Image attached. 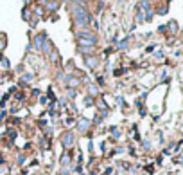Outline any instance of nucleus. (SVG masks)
<instances>
[{"label": "nucleus", "mask_w": 183, "mask_h": 175, "mask_svg": "<svg viewBox=\"0 0 183 175\" xmlns=\"http://www.w3.org/2000/svg\"><path fill=\"white\" fill-rule=\"evenodd\" d=\"M97 44V36H90V38H79L77 40V45L81 47H93Z\"/></svg>", "instance_id": "nucleus-1"}, {"label": "nucleus", "mask_w": 183, "mask_h": 175, "mask_svg": "<svg viewBox=\"0 0 183 175\" xmlns=\"http://www.w3.org/2000/svg\"><path fill=\"white\" fill-rule=\"evenodd\" d=\"M63 146L65 148H70L72 145H74V141H75V137H74V134H70V132H67V134H65V136H63Z\"/></svg>", "instance_id": "nucleus-2"}, {"label": "nucleus", "mask_w": 183, "mask_h": 175, "mask_svg": "<svg viewBox=\"0 0 183 175\" xmlns=\"http://www.w3.org/2000/svg\"><path fill=\"white\" fill-rule=\"evenodd\" d=\"M45 40H47V36L45 34H38L36 38H34V49H38V51H41V47H43V44H45Z\"/></svg>", "instance_id": "nucleus-3"}, {"label": "nucleus", "mask_w": 183, "mask_h": 175, "mask_svg": "<svg viewBox=\"0 0 183 175\" xmlns=\"http://www.w3.org/2000/svg\"><path fill=\"white\" fill-rule=\"evenodd\" d=\"M84 61H86V65H88L90 69H95L97 65H99V58L97 56H84Z\"/></svg>", "instance_id": "nucleus-4"}, {"label": "nucleus", "mask_w": 183, "mask_h": 175, "mask_svg": "<svg viewBox=\"0 0 183 175\" xmlns=\"http://www.w3.org/2000/svg\"><path fill=\"white\" fill-rule=\"evenodd\" d=\"M45 9H47V11H58V9H59V2H58V0H49V2L45 4Z\"/></svg>", "instance_id": "nucleus-5"}, {"label": "nucleus", "mask_w": 183, "mask_h": 175, "mask_svg": "<svg viewBox=\"0 0 183 175\" xmlns=\"http://www.w3.org/2000/svg\"><path fill=\"white\" fill-rule=\"evenodd\" d=\"M90 128V121L88 119H79V123H77V130L79 132H86Z\"/></svg>", "instance_id": "nucleus-6"}, {"label": "nucleus", "mask_w": 183, "mask_h": 175, "mask_svg": "<svg viewBox=\"0 0 183 175\" xmlns=\"http://www.w3.org/2000/svg\"><path fill=\"white\" fill-rule=\"evenodd\" d=\"M22 18L25 20V22H29V20H32V11L27 7H24V11H22Z\"/></svg>", "instance_id": "nucleus-7"}, {"label": "nucleus", "mask_w": 183, "mask_h": 175, "mask_svg": "<svg viewBox=\"0 0 183 175\" xmlns=\"http://www.w3.org/2000/svg\"><path fill=\"white\" fill-rule=\"evenodd\" d=\"M41 51H43L45 54H50V53H52V44H50V40H45V44H43Z\"/></svg>", "instance_id": "nucleus-8"}, {"label": "nucleus", "mask_w": 183, "mask_h": 175, "mask_svg": "<svg viewBox=\"0 0 183 175\" xmlns=\"http://www.w3.org/2000/svg\"><path fill=\"white\" fill-rule=\"evenodd\" d=\"M77 51L81 54H90L92 51H93V47H81V45H77Z\"/></svg>", "instance_id": "nucleus-9"}, {"label": "nucleus", "mask_w": 183, "mask_h": 175, "mask_svg": "<svg viewBox=\"0 0 183 175\" xmlns=\"http://www.w3.org/2000/svg\"><path fill=\"white\" fill-rule=\"evenodd\" d=\"M67 81H68V85H70L72 89H75V87H79V79H77V78H68Z\"/></svg>", "instance_id": "nucleus-10"}, {"label": "nucleus", "mask_w": 183, "mask_h": 175, "mask_svg": "<svg viewBox=\"0 0 183 175\" xmlns=\"http://www.w3.org/2000/svg\"><path fill=\"white\" fill-rule=\"evenodd\" d=\"M43 11H45L43 7H34V15H36V16H41V15H43Z\"/></svg>", "instance_id": "nucleus-11"}, {"label": "nucleus", "mask_w": 183, "mask_h": 175, "mask_svg": "<svg viewBox=\"0 0 183 175\" xmlns=\"http://www.w3.org/2000/svg\"><path fill=\"white\" fill-rule=\"evenodd\" d=\"M67 94H68V98H75V96H77V92H75L74 89H68V90H67Z\"/></svg>", "instance_id": "nucleus-12"}, {"label": "nucleus", "mask_w": 183, "mask_h": 175, "mask_svg": "<svg viewBox=\"0 0 183 175\" xmlns=\"http://www.w3.org/2000/svg\"><path fill=\"white\" fill-rule=\"evenodd\" d=\"M32 78H34L32 74H24V76H22V79H24V81H31Z\"/></svg>", "instance_id": "nucleus-13"}, {"label": "nucleus", "mask_w": 183, "mask_h": 175, "mask_svg": "<svg viewBox=\"0 0 183 175\" xmlns=\"http://www.w3.org/2000/svg\"><path fill=\"white\" fill-rule=\"evenodd\" d=\"M126 45H127V38H126V40H122V42L118 44V49H126Z\"/></svg>", "instance_id": "nucleus-14"}, {"label": "nucleus", "mask_w": 183, "mask_h": 175, "mask_svg": "<svg viewBox=\"0 0 183 175\" xmlns=\"http://www.w3.org/2000/svg\"><path fill=\"white\" fill-rule=\"evenodd\" d=\"M72 69H74V63H72V61H68V63H67V72H70Z\"/></svg>", "instance_id": "nucleus-15"}, {"label": "nucleus", "mask_w": 183, "mask_h": 175, "mask_svg": "<svg viewBox=\"0 0 183 175\" xmlns=\"http://www.w3.org/2000/svg\"><path fill=\"white\" fill-rule=\"evenodd\" d=\"M88 90H90V94H95V92H97V89H95L93 85H90V87H88Z\"/></svg>", "instance_id": "nucleus-16"}, {"label": "nucleus", "mask_w": 183, "mask_h": 175, "mask_svg": "<svg viewBox=\"0 0 183 175\" xmlns=\"http://www.w3.org/2000/svg\"><path fill=\"white\" fill-rule=\"evenodd\" d=\"M4 45H6V42H4V40H0V51L4 49Z\"/></svg>", "instance_id": "nucleus-17"}, {"label": "nucleus", "mask_w": 183, "mask_h": 175, "mask_svg": "<svg viewBox=\"0 0 183 175\" xmlns=\"http://www.w3.org/2000/svg\"><path fill=\"white\" fill-rule=\"evenodd\" d=\"M38 2H40V4H47V2H49V0H38Z\"/></svg>", "instance_id": "nucleus-18"}, {"label": "nucleus", "mask_w": 183, "mask_h": 175, "mask_svg": "<svg viewBox=\"0 0 183 175\" xmlns=\"http://www.w3.org/2000/svg\"><path fill=\"white\" fill-rule=\"evenodd\" d=\"M67 2H68V4H74V2H75V0H67Z\"/></svg>", "instance_id": "nucleus-19"}, {"label": "nucleus", "mask_w": 183, "mask_h": 175, "mask_svg": "<svg viewBox=\"0 0 183 175\" xmlns=\"http://www.w3.org/2000/svg\"><path fill=\"white\" fill-rule=\"evenodd\" d=\"M118 2H124V0H118Z\"/></svg>", "instance_id": "nucleus-20"}]
</instances>
